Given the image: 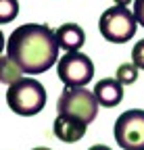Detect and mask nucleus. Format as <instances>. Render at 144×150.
Returning a JSON list of instances; mask_svg holds the SVG:
<instances>
[{
  "mask_svg": "<svg viewBox=\"0 0 144 150\" xmlns=\"http://www.w3.org/2000/svg\"><path fill=\"white\" fill-rule=\"evenodd\" d=\"M57 31L44 23L19 25L6 40V56L27 75H38L59 63Z\"/></svg>",
  "mask_w": 144,
  "mask_h": 150,
  "instance_id": "obj_1",
  "label": "nucleus"
},
{
  "mask_svg": "<svg viewBox=\"0 0 144 150\" xmlns=\"http://www.w3.org/2000/svg\"><path fill=\"white\" fill-rule=\"evenodd\" d=\"M6 104L21 117H33L46 106V90L33 77H21L6 90Z\"/></svg>",
  "mask_w": 144,
  "mask_h": 150,
  "instance_id": "obj_2",
  "label": "nucleus"
},
{
  "mask_svg": "<svg viewBox=\"0 0 144 150\" xmlns=\"http://www.w3.org/2000/svg\"><path fill=\"white\" fill-rule=\"evenodd\" d=\"M98 29L106 42L123 44V42H130L136 35L138 19L134 11H130L128 6H111L100 15Z\"/></svg>",
  "mask_w": 144,
  "mask_h": 150,
  "instance_id": "obj_3",
  "label": "nucleus"
},
{
  "mask_svg": "<svg viewBox=\"0 0 144 150\" xmlns=\"http://www.w3.org/2000/svg\"><path fill=\"white\" fill-rule=\"evenodd\" d=\"M100 102L94 96V92L86 88H65V92L57 100V110L59 115H67L79 119L84 123H92L98 115Z\"/></svg>",
  "mask_w": 144,
  "mask_h": 150,
  "instance_id": "obj_4",
  "label": "nucleus"
},
{
  "mask_svg": "<svg viewBox=\"0 0 144 150\" xmlns=\"http://www.w3.org/2000/svg\"><path fill=\"white\" fill-rule=\"evenodd\" d=\"M57 73L65 88H86L94 77V63L84 52H65L57 63Z\"/></svg>",
  "mask_w": 144,
  "mask_h": 150,
  "instance_id": "obj_5",
  "label": "nucleus"
},
{
  "mask_svg": "<svg viewBox=\"0 0 144 150\" xmlns=\"http://www.w3.org/2000/svg\"><path fill=\"white\" fill-rule=\"evenodd\" d=\"M113 134L123 150H144V110L130 108L115 121Z\"/></svg>",
  "mask_w": 144,
  "mask_h": 150,
  "instance_id": "obj_6",
  "label": "nucleus"
},
{
  "mask_svg": "<svg viewBox=\"0 0 144 150\" xmlns=\"http://www.w3.org/2000/svg\"><path fill=\"white\" fill-rule=\"evenodd\" d=\"M52 131H55V136L61 142L75 144V142H79L86 136L88 123H84L79 119H73V117H67V115H57L55 125H52Z\"/></svg>",
  "mask_w": 144,
  "mask_h": 150,
  "instance_id": "obj_7",
  "label": "nucleus"
},
{
  "mask_svg": "<svg viewBox=\"0 0 144 150\" xmlns=\"http://www.w3.org/2000/svg\"><path fill=\"white\" fill-rule=\"evenodd\" d=\"M94 96L98 98L100 106H117L121 100H123V86L115 79V77H104L100 79L96 86H94Z\"/></svg>",
  "mask_w": 144,
  "mask_h": 150,
  "instance_id": "obj_8",
  "label": "nucleus"
},
{
  "mask_svg": "<svg viewBox=\"0 0 144 150\" xmlns=\"http://www.w3.org/2000/svg\"><path fill=\"white\" fill-rule=\"evenodd\" d=\"M57 40L65 52H79L86 42V33L77 23H65L57 29Z\"/></svg>",
  "mask_w": 144,
  "mask_h": 150,
  "instance_id": "obj_9",
  "label": "nucleus"
},
{
  "mask_svg": "<svg viewBox=\"0 0 144 150\" xmlns=\"http://www.w3.org/2000/svg\"><path fill=\"white\" fill-rule=\"evenodd\" d=\"M21 73H23V71L19 69V65H17L13 59L4 56V59H2V65H0V81L6 83V86H13V83H17V81L23 77Z\"/></svg>",
  "mask_w": 144,
  "mask_h": 150,
  "instance_id": "obj_10",
  "label": "nucleus"
},
{
  "mask_svg": "<svg viewBox=\"0 0 144 150\" xmlns=\"http://www.w3.org/2000/svg\"><path fill=\"white\" fill-rule=\"evenodd\" d=\"M138 67L134 65V63H123V65H119L117 67V71H115V79L121 83V86H132V83H136V79H138Z\"/></svg>",
  "mask_w": 144,
  "mask_h": 150,
  "instance_id": "obj_11",
  "label": "nucleus"
},
{
  "mask_svg": "<svg viewBox=\"0 0 144 150\" xmlns=\"http://www.w3.org/2000/svg\"><path fill=\"white\" fill-rule=\"evenodd\" d=\"M17 15H19L17 0H0V23H11Z\"/></svg>",
  "mask_w": 144,
  "mask_h": 150,
  "instance_id": "obj_12",
  "label": "nucleus"
},
{
  "mask_svg": "<svg viewBox=\"0 0 144 150\" xmlns=\"http://www.w3.org/2000/svg\"><path fill=\"white\" fill-rule=\"evenodd\" d=\"M132 63H134L140 71H144V40H140V42L134 44V50H132Z\"/></svg>",
  "mask_w": 144,
  "mask_h": 150,
  "instance_id": "obj_13",
  "label": "nucleus"
},
{
  "mask_svg": "<svg viewBox=\"0 0 144 150\" xmlns=\"http://www.w3.org/2000/svg\"><path fill=\"white\" fill-rule=\"evenodd\" d=\"M134 15L138 19V25L144 27V0H134Z\"/></svg>",
  "mask_w": 144,
  "mask_h": 150,
  "instance_id": "obj_14",
  "label": "nucleus"
},
{
  "mask_svg": "<svg viewBox=\"0 0 144 150\" xmlns=\"http://www.w3.org/2000/svg\"><path fill=\"white\" fill-rule=\"evenodd\" d=\"M88 150H111V148H109V146H104V144H96V146L88 148Z\"/></svg>",
  "mask_w": 144,
  "mask_h": 150,
  "instance_id": "obj_15",
  "label": "nucleus"
},
{
  "mask_svg": "<svg viewBox=\"0 0 144 150\" xmlns=\"http://www.w3.org/2000/svg\"><path fill=\"white\" fill-rule=\"evenodd\" d=\"M132 0H115V6H128Z\"/></svg>",
  "mask_w": 144,
  "mask_h": 150,
  "instance_id": "obj_16",
  "label": "nucleus"
},
{
  "mask_svg": "<svg viewBox=\"0 0 144 150\" xmlns=\"http://www.w3.org/2000/svg\"><path fill=\"white\" fill-rule=\"evenodd\" d=\"M31 150H50V148H46V146H38V148H31Z\"/></svg>",
  "mask_w": 144,
  "mask_h": 150,
  "instance_id": "obj_17",
  "label": "nucleus"
}]
</instances>
